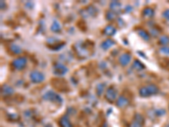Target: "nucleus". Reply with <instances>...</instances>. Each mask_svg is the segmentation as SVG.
<instances>
[{
  "mask_svg": "<svg viewBox=\"0 0 169 127\" xmlns=\"http://www.w3.org/2000/svg\"><path fill=\"white\" fill-rule=\"evenodd\" d=\"M160 52L163 53V54H166V55H169V47L168 46H164L160 48Z\"/></svg>",
  "mask_w": 169,
  "mask_h": 127,
  "instance_id": "a878e982",
  "label": "nucleus"
},
{
  "mask_svg": "<svg viewBox=\"0 0 169 127\" xmlns=\"http://www.w3.org/2000/svg\"><path fill=\"white\" fill-rule=\"evenodd\" d=\"M51 83H52L53 87H55V88L61 91V92H65V91L69 90L68 84L66 82V81L63 80V79H61V78H53V79H52Z\"/></svg>",
  "mask_w": 169,
  "mask_h": 127,
  "instance_id": "f257e3e1",
  "label": "nucleus"
},
{
  "mask_svg": "<svg viewBox=\"0 0 169 127\" xmlns=\"http://www.w3.org/2000/svg\"><path fill=\"white\" fill-rule=\"evenodd\" d=\"M145 87H146V89L148 91V93H149L150 97L152 95H156L159 92L158 87H157V85H155V84H149V85H147Z\"/></svg>",
  "mask_w": 169,
  "mask_h": 127,
  "instance_id": "f8f14e48",
  "label": "nucleus"
},
{
  "mask_svg": "<svg viewBox=\"0 0 169 127\" xmlns=\"http://www.w3.org/2000/svg\"><path fill=\"white\" fill-rule=\"evenodd\" d=\"M43 99L47 100V101L53 102L55 103H59V104H62V102H63L62 97L59 95H58L57 93H55L54 92H52V91L47 92L43 95Z\"/></svg>",
  "mask_w": 169,
  "mask_h": 127,
  "instance_id": "f03ea898",
  "label": "nucleus"
},
{
  "mask_svg": "<svg viewBox=\"0 0 169 127\" xmlns=\"http://www.w3.org/2000/svg\"><path fill=\"white\" fill-rule=\"evenodd\" d=\"M51 31L55 32V33H58V32H61V25L57 20H54L52 22V24L51 25Z\"/></svg>",
  "mask_w": 169,
  "mask_h": 127,
  "instance_id": "6ab92c4d",
  "label": "nucleus"
},
{
  "mask_svg": "<svg viewBox=\"0 0 169 127\" xmlns=\"http://www.w3.org/2000/svg\"><path fill=\"white\" fill-rule=\"evenodd\" d=\"M117 15H116V13H114L112 10H108L106 12V19L109 21H113L114 19H116Z\"/></svg>",
  "mask_w": 169,
  "mask_h": 127,
  "instance_id": "4be33fe9",
  "label": "nucleus"
},
{
  "mask_svg": "<svg viewBox=\"0 0 169 127\" xmlns=\"http://www.w3.org/2000/svg\"><path fill=\"white\" fill-rule=\"evenodd\" d=\"M1 92H2V95L4 96H11L14 93V89L12 87H10L9 85L8 84H4L2 86V89H1Z\"/></svg>",
  "mask_w": 169,
  "mask_h": 127,
  "instance_id": "9d476101",
  "label": "nucleus"
},
{
  "mask_svg": "<svg viewBox=\"0 0 169 127\" xmlns=\"http://www.w3.org/2000/svg\"><path fill=\"white\" fill-rule=\"evenodd\" d=\"M130 60H131V56H130V54L128 53H123L122 55H120L119 59V64H120L122 66H124V67L127 66L130 63Z\"/></svg>",
  "mask_w": 169,
  "mask_h": 127,
  "instance_id": "0eeeda50",
  "label": "nucleus"
},
{
  "mask_svg": "<svg viewBox=\"0 0 169 127\" xmlns=\"http://www.w3.org/2000/svg\"><path fill=\"white\" fill-rule=\"evenodd\" d=\"M115 44V42L112 39H106L105 41H103L101 44V47L103 50H107L108 48H110L111 47H113Z\"/></svg>",
  "mask_w": 169,
  "mask_h": 127,
  "instance_id": "ddd939ff",
  "label": "nucleus"
},
{
  "mask_svg": "<svg viewBox=\"0 0 169 127\" xmlns=\"http://www.w3.org/2000/svg\"><path fill=\"white\" fill-rule=\"evenodd\" d=\"M116 33V28L112 25H107L104 28V34L106 36H113Z\"/></svg>",
  "mask_w": 169,
  "mask_h": 127,
  "instance_id": "4468645a",
  "label": "nucleus"
},
{
  "mask_svg": "<svg viewBox=\"0 0 169 127\" xmlns=\"http://www.w3.org/2000/svg\"><path fill=\"white\" fill-rule=\"evenodd\" d=\"M58 125L60 127H73L72 124L69 121V118L68 115H63L62 116L59 121H58Z\"/></svg>",
  "mask_w": 169,
  "mask_h": 127,
  "instance_id": "1a4fd4ad",
  "label": "nucleus"
},
{
  "mask_svg": "<svg viewBox=\"0 0 169 127\" xmlns=\"http://www.w3.org/2000/svg\"><path fill=\"white\" fill-rule=\"evenodd\" d=\"M142 14H143L144 17H145V18H151V17L154 16L155 11H154L153 9H151L150 7H147V8H145L144 9H143Z\"/></svg>",
  "mask_w": 169,
  "mask_h": 127,
  "instance_id": "2eb2a0df",
  "label": "nucleus"
},
{
  "mask_svg": "<svg viewBox=\"0 0 169 127\" xmlns=\"http://www.w3.org/2000/svg\"><path fill=\"white\" fill-rule=\"evenodd\" d=\"M164 114H165V111H164L163 109H159V110H157V116H162V115H163Z\"/></svg>",
  "mask_w": 169,
  "mask_h": 127,
  "instance_id": "c756f323",
  "label": "nucleus"
},
{
  "mask_svg": "<svg viewBox=\"0 0 169 127\" xmlns=\"http://www.w3.org/2000/svg\"><path fill=\"white\" fill-rule=\"evenodd\" d=\"M105 98L107 102L110 103H113L118 99V91L114 88L113 87H110L106 89V93H105Z\"/></svg>",
  "mask_w": 169,
  "mask_h": 127,
  "instance_id": "7ed1b4c3",
  "label": "nucleus"
},
{
  "mask_svg": "<svg viewBox=\"0 0 169 127\" xmlns=\"http://www.w3.org/2000/svg\"><path fill=\"white\" fill-rule=\"evenodd\" d=\"M134 121H137L139 123H140V124H142V125H144V122H145V118L144 116H142L140 114H134Z\"/></svg>",
  "mask_w": 169,
  "mask_h": 127,
  "instance_id": "393cba45",
  "label": "nucleus"
},
{
  "mask_svg": "<svg viewBox=\"0 0 169 127\" xmlns=\"http://www.w3.org/2000/svg\"><path fill=\"white\" fill-rule=\"evenodd\" d=\"M150 33H151V35H153L154 37H157V35H159V31L157 30L156 28H152V29H150Z\"/></svg>",
  "mask_w": 169,
  "mask_h": 127,
  "instance_id": "cd10ccee",
  "label": "nucleus"
},
{
  "mask_svg": "<svg viewBox=\"0 0 169 127\" xmlns=\"http://www.w3.org/2000/svg\"><path fill=\"white\" fill-rule=\"evenodd\" d=\"M68 72V68L63 64L57 63L53 66V73L58 76H63Z\"/></svg>",
  "mask_w": 169,
  "mask_h": 127,
  "instance_id": "423d86ee",
  "label": "nucleus"
},
{
  "mask_svg": "<svg viewBox=\"0 0 169 127\" xmlns=\"http://www.w3.org/2000/svg\"><path fill=\"white\" fill-rule=\"evenodd\" d=\"M139 93H140V96L142 97H150L145 86L140 88V90H139Z\"/></svg>",
  "mask_w": 169,
  "mask_h": 127,
  "instance_id": "5701e85b",
  "label": "nucleus"
},
{
  "mask_svg": "<svg viewBox=\"0 0 169 127\" xmlns=\"http://www.w3.org/2000/svg\"><path fill=\"white\" fill-rule=\"evenodd\" d=\"M138 35L142 38L145 41H149L150 40V34L147 32H145L143 29H140L138 30Z\"/></svg>",
  "mask_w": 169,
  "mask_h": 127,
  "instance_id": "dca6fc26",
  "label": "nucleus"
},
{
  "mask_svg": "<svg viewBox=\"0 0 169 127\" xmlns=\"http://www.w3.org/2000/svg\"><path fill=\"white\" fill-rule=\"evenodd\" d=\"M30 79L33 83H41L44 81L45 76L38 70H32L30 73Z\"/></svg>",
  "mask_w": 169,
  "mask_h": 127,
  "instance_id": "39448f33",
  "label": "nucleus"
},
{
  "mask_svg": "<svg viewBox=\"0 0 169 127\" xmlns=\"http://www.w3.org/2000/svg\"><path fill=\"white\" fill-rule=\"evenodd\" d=\"M129 127H143V125L142 124H140V123H139L137 121H133L130 123V126Z\"/></svg>",
  "mask_w": 169,
  "mask_h": 127,
  "instance_id": "bb28decb",
  "label": "nucleus"
},
{
  "mask_svg": "<svg viewBox=\"0 0 169 127\" xmlns=\"http://www.w3.org/2000/svg\"><path fill=\"white\" fill-rule=\"evenodd\" d=\"M109 7H110V9L114 13L119 12L122 9V4L119 1H112L109 4Z\"/></svg>",
  "mask_w": 169,
  "mask_h": 127,
  "instance_id": "9b49d317",
  "label": "nucleus"
},
{
  "mask_svg": "<svg viewBox=\"0 0 169 127\" xmlns=\"http://www.w3.org/2000/svg\"><path fill=\"white\" fill-rule=\"evenodd\" d=\"M27 60L25 57H19L15 59H14L12 62V66L15 70H23L26 66Z\"/></svg>",
  "mask_w": 169,
  "mask_h": 127,
  "instance_id": "20e7f679",
  "label": "nucleus"
},
{
  "mask_svg": "<svg viewBox=\"0 0 169 127\" xmlns=\"http://www.w3.org/2000/svg\"><path fill=\"white\" fill-rule=\"evenodd\" d=\"M128 11H131V10H133V9H132V7L130 6H127V9H126Z\"/></svg>",
  "mask_w": 169,
  "mask_h": 127,
  "instance_id": "2f4dec72",
  "label": "nucleus"
},
{
  "mask_svg": "<svg viewBox=\"0 0 169 127\" xmlns=\"http://www.w3.org/2000/svg\"><path fill=\"white\" fill-rule=\"evenodd\" d=\"M105 87H106L105 83L101 82L97 84V86H96V94H97V96L102 95V93L105 91Z\"/></svg>",
  "mask_w": 169,
  "mask_h": 127,
  "instance_id": "412c9836",
  "label": "nucleus"
},
{
  "mask_svg": "<svg viewBox=\"0 0 169 127\" xmlns=\"http://www.w3.org/2000/svg\"><path fill=\"white\" fill-rule=\"evenodd\" d=\"M159 44L164 46H168L169 44V37L168 36H163L159 39Z\"/></svg>",
  "mask_w": 169,
  "mask_h": 127,
  "instance_id": "b1692460",
  "label": "nucleus"
},
{
  "mask_svg": "<svg viewBox=\"0 0 169 127\" xmlns=\"http://www.w3.org/2000/svg\"><path fill=\"white\" fill-rule=\"evenodd\" d=\"M129 104V100L123 95L119 96L116 101V105L119 108H125Z\"/></svg>",
  "mask_w": 169,
  "mask_h": 127,
  "instance_id": "6e6552de",
  "label": "nucleus"
},
{
  "mask_svg": "<svg viewBox=\"0 0 169 127\" xmlns=\"http://www.w3.org/2000/svg\"><path fill=\"white\" fill-rule=\"evenodd\" d=\"M85 11L87 13L88 16H96V14H97V9H96V8L94 6H92V5L87 7V8L86 9Z\"/></svg>",
  "mask_w": 169,
  "mask_h": 127,
  "instance_id": "f3484780",
  "label": "nucleus"
},
{
  "mask_svg": "<svg viewBox=\"0 0 169 127\" xmlns=\"http://www.w3.org/2000/svg\"><path fill=\"white\" fill-rule=\"evenodd\" d=\"M133 67H134V69H135L136 70H143L144 69H145V66L138 59H135L133 62Z\"/></svg>",
  "mask_w": 169,
  "mask_h": 127,
  "instance_id": "aec40b11",
  "label": "nucleus"
},
{
  "mask_svg": "<svg viewBox=\"0 0 169 127\" xmlns=\"http://www.w3.org/2000/svg\"><path fill=\"white\" fill-rule=\"evenodd\" d=\"M9 50L11 51V53H14V54H19V53H21V52H22V49H21V48L18 46L17 44H11L10 45V47H9Z\"/></svg>",
  "mask_w": 169,
  "mask_h": 127,
  "instance_id": "a211bd4d",
  "label": "nucleus"
},
{
  "mask_svg": "<svg viewBox=\"0 0 169 127\" xmlns=\"http://www.w3.org/2000/svg\"><path fill=\"white\" fill-rule=\"evenodd\" d=\"M163 16L165 18V19H168L169 20V9H166V10L163 11Z\"/></svg>",
  "mask_w": 169,
  "mask_h": 127,
  "instance_id": "c85d7f7f",
  "label": "nucleus"
},
{
  "mask_svg": "<svg viewBox=\"0 0 169 127\" xmlns=\"http://www.w3.org/2000/svg\"><path fill=\"white\" fill-rule=\"evenodd\" d=\"M0 4H1V9H5L6 4H5L4 1H1V2H0Z\"/></svg>",
  "mask_w": 169,
  "mask_h": 127,
  "instance_id": "7c9ffc66",
  "label": "nucleus"
}]
</instances>
